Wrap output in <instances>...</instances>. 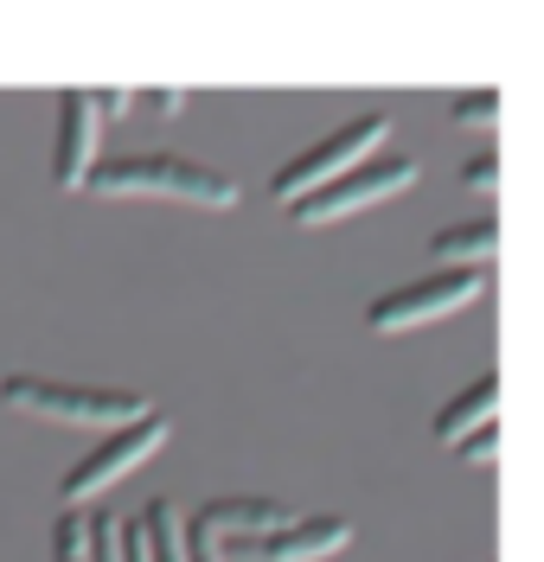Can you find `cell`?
Listing matches in <instances>:
<instances>
[{
    "mask_svg": "<svg viewBox=\"0 0 544 562\" xmlns=\"http://www.w3.org/2000/svg\"><path fill=\"white\" fill-rule=\"evenodd\" d=\"M455 454L468 460V467H487V460L500 454V428H480V435H468V441H462Z\"/></svg>",
    "mask_w": 544,
    "mask_h": 562,
    "instance_id": "16",
    "label": "cell"
},
{
    "mask_svg": "<svg viewBox=\"0 0 544 562\" xmlns=\"http://www.w3.org/2000/svg\"><path fill=\"white\" fill-rule=\"evenodd\" d=\"M289 518L295 512L289 505H276V498H256V492H218V498H206V505L192 512V530H206L212 543L237 550V543H251V537L282 530Z\"/></svg>",
    "mask_w": 544,
    "mask_h": 562,
    "instance_id": "9",
    "label": "cell"
},
{
    "mask_svg": "<svg viewBox=\"0 0 544 562\" xmlns=\"http://www.w3.org/2000/svg\"><path fill=\"white\" fill-rule=\"evenodd\" d=\"M115 537H122V562H147V530H142V518H115Z\"/></svg>",
    "mask_w": 544,
    "mask_h": 562,
    "instance_id": "17",
    "label": "cell"
},
{
    "mask_svg": "<svg viewBox=\"0 0 544 562\" xmlns=\"http://www.w3.org/2000/svg\"><path fill=\"white\" fill-rule=\"evenodd\" d=\"M160 441H167V416H160V409H147L142 422H129V428L103 435V441H97V448L58 480V505H65V512H84L90 498H103L109 486H122L135 467H147V460L160 454Z\"/></svg>",
    "mask_w": 544,
    "mask_h": 562,
    "instance_id": "6",
    "label": "cell"
},
{
    "mask_svg": "<svg viewBox=\"0 0 544 562\" xmlns=\"http://www.w3.org/2000/svg\"><path fill=\"white\" fill-rule=\"evenodd\" d=\"M417 154H403V147H385V154H371L365 167H353L346 179H333L326 192H314V199H301V205L289 211L301 231H326V224H340V217H359V211L385 205V199H398V192H410L417 186Z\"/></svg>",
    "mask_w": 544,
    "mask_h": 562,
    "instance_id": "5",
    "label": "cell"
},
{
    "mask_svg": "<svg viewBox=\"0 0 544 562\" xmlns=\"http://www.w3.org/2000/svg\"><path fill=\"white\" fill-rule=\"evenodd\" d=\"M385 128H391L385 109H365V115H353V122H340L333 135H321L314 147H301L289 167L269 179V199H276L282 211H295L301 199L326 192L333 179H346L353 167H365L371 154H385Z\"/></svg>",
    "mask_w": 544,
    "mask_h": 562,
    "instance_id": "3",
    "label": "cell"
},
{
    "mask_svg": "<svg viewBox=\"0 0 544 562\" xmlns=\"http://www.w3.org/2000/svg\"><path fill=\"white\" fill-rule=\"evenodd\" d=\"M142 530H147V562H192V525L180 518L174 498H154L142 512Z\"/></svg>",
    "mask_w": 544,
    "mask_h": 562,
    "instance_id": "12",
    "label": "cell"
},
{
    "mask_svg": "<svg viewBox=\"0 0 544 562\" xmlns=\"http://www.w3.org/2000/svg\"><path fill=\"white\" fill-rule=\"evenodd\" d=\"M103 97H90V90H65L58 97V140H52V179L65 186V192H84L90 173L103 167Z\"/></svg>",
    "mask_w": 544,
    "mask_h": 562,
    "instance_id": "7",
    "label": "cell"
},
{
    "mask_svg": "<svg viewBox=\"0 0 544 562\" xmlns=\"http://www.w3.org/2000/svg\"><path fill=\"white\" fill-rule=\"evenodd\" d=\"M84 192H97V199H167V205H199V211H231L244 199L231 173H218L206 160H186V154H167V147L109 154Z\"/></svg>",
    "mask_w": 544,
    "mask_h": 562,
    "instance_id": "1",
    "label": "cell"
},
{
    "mask_svg": "<svg viewBox=\"0 0 544 562\" xmlns=\"http://www.w3.org/2000/svg\"><path fill=\"white\" fill-rule=\"evenodd\" d=\"M346 543H353V518H289L282 530L251 537V543H237L224 557H237V562H326V557H340Z\"/></svg>",
    "mask_w": 544,
    "mask_h": 562,
    "instance_id": "8",
    "label": "cell"
},
{
    "mask_svg": "<svg viewBox=\"0 0 544 562\" xmlns=\"http://www.w3.org/2000/svg\"><path fill=\"white\" fill-rule=\"evenodd\" d=\"M52 562H97V518L58 512V525H52Z\"/></svg>",
    "mask_w": 544,
    "mask_h": 562,
    "instance_id": "13",
    "label": "cell"
},
{
    "mask_svg": "<svg viewBox=\"0 0 544 562\" xmlns=\"http://www.w3.org/2000/svg\"><path fill=\"white\" fill-rule=\"evenodd\" d=\"M186 525H192V518H186ZM192 562H231V557H224V543H212L206 530H192Z\"/></svg>",
    "mask_w": 544,
    "mask_h": 562,
    "instance_id": "18",
    "label": "cell"
},
{
    "mask_svg": "<svg viewBox=\"0 0 544 562\" xmlns=\"http://www.w3.org/2000/svg\"><path fill=\"white\" fill-rule=\"evenodd\" d=\"M0 403H7L13 416L58 422V428H84V435H115V428H129V422H142L147 409H154L142 390L65 384V378H33V371L0 378Z\"/></svg>",
    "mask_w": 544,
    "mask_h": 562,
    "instance_id": "2",
    "label": "cell"
},
{
    "mask_svg": "<svg viewBox=\"0 0 544 562\" xmlns=\"http://www.w3.org/2000/svg\"><path fill=\"white\" fill-rule=\"evenodd\" d=\"M448 115L462 122V128H493V115H500V97L493 90H468V97H455Z\"/></svg>",
    "mask_w": 544,
    "mask_h": 562,
    "instance_id": "14",
    "label": "cell"
},
{
    "mask_svg": "<svg viewBox=\"0 0 544 562\" xmlns=\"http://www.w3.org/2000/svg\"><path fill=\"white\" fill-rule=\"evenodd\" d=\"M493 244H500V231H493L487 217H468V224L435 231L430 256L442 262V269H487V262H493Z\"/></svg>",
    "mask_w": 544,
    "mask_h": 562,
    "instance_id": "11",
    "label": "cell"
},
{
    "mask_svg": "<svg viewBox=\"0 0 544 562\" xmlns=\"http://www.w3.org/2000/svg\"><path fill=\"white\" fill-rule=\"evenodd\" d=\"M493 403H500V384H493V378H474L455 403L435 409V441H442V448H462L468 435L493 428Z\"/></svg>",
    "mask_w": 544,
    "mask_h": 562,
    "instance_id": "10",
    "label": "cell"
},
{
    "mask_svg": "<svg viewBox=\"0 0 544 562\" xmlns=\"http://www.w3.org/2000/svg\"><path fill=\"white\" fill-rule=\"evenodd\" d=\"M462 186H468V192H493V186H500V160H493V154H474L468 167H462Z\"/></svg>",
    "mask_w": 544,
    "mask_h": 562,
    "instance_id": "15",
    "label": "cell"
},
{
    "mask_svg": "<svg viewBox=\"0 0 544 562\" xmlns=\"http://www.w3.org/2000/svg\"><path fill=\"white\" fill-rule=\"evenodd\" d=\"M487 294V269H430V276L417 281H398L391 294H378L371 307H365V326L371 333H417V326H430V319H448L474 307Z\"/></svg>",
    "mask_w": 544,
    "mask_h": 562,
    "instance_id": "4",
    "label": "cell"
}]
</instances>
